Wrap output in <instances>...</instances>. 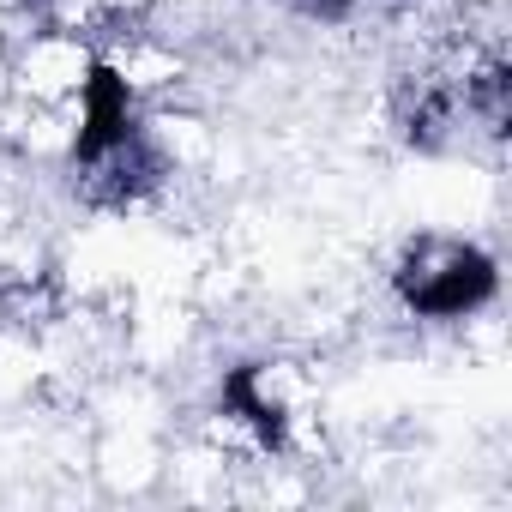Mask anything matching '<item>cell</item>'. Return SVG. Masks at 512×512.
I'll return each instance as SVG.
<instances>
[{
	"instance_id": "obj_1",
	"label": "cell",
	"mask_w": 512,
	"mask_h": 512,
	"mask_svg": "<svg viewBox=\"0 0 512 512\" xmlns=\"http://www.w3.org/2000/svg\"><path fill=\"white\" fill-rule=\"evenodd\" d=\"M494 284H500L494 260L482 247H470V241H434L428 235V241H416L404 253V266H398V296L422 320H464V314H476L494 296Z\"/></svg>"
},
{
	"instance_id": "obj_2",
	"label": "cell",
	"mask_w": 512,
	"mask_h": 512,
	"mask_svg": "<svg viewBox=\"0 0 512 512\" xmlns=\"http://www.w3.org/2000/svg\"><path fill=\"white\" fill-rule=\"evenodd\" d=\"M79 169H85V193H91L97 205H133L145 187H157L163 157H157V145L133 127V133H121L115 145H103L97 157H85Z\"/></svg>"
},
{
	"instance_id": "obj_3",
	"label": "cell",
	"mask_w": 512,
	"mask_h": 512,
	"mask_svg": "<svg viewBox=\"0 0 512 512\" xmlns=\"http://www.w3.org/2000/svg\"><path fill=\"white\" fill-rule=\"evenodd\" d=\"M79 103H85V127H79V145H73L79 163L97 157L103 145H115L121 133H133V91H127V79H121L109 61H97V67L85 73Z\"/></svg>"
},
{
	"instance_id": "obj_4",
	"label": "cell",
	"mask_w": 512,
	"mask_h": 512,
	"mask_svg": "<svg viewBox=\"0 0 512 512\" xmlns=\"http://www.w3.org/2000/svg\"><path fill=\"white\" fill-rule=\"evenodd\" d=\"M223 410H229V416H241L253 434H260V446L284 452L290 422H284V410L260 392V362H241V368H229V374H223Z\"/></svg>"
},
{
	"instance_id": "obj_5",
	"label": "cell",
	"mask_w": 512,
	"mask_h": 512,
	"mask_svg": "<svg viewBox=\"0 0 512 512\" xmlns=\"http://www.w3.org/2000/svg\"><path fill=\"white\" fill-rule=\"evenodd\" d=\"M302 7H308V13H320V19H344L356 0H302Z\"/></svg>"
}]
</instances>
